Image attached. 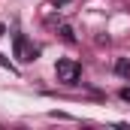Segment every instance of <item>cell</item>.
Returning a JSON list of instances; mask_svg holds the SVG:
<instances>
[{
    "mask_svg": "<svg viewBox=\"0 0 130 130\" xmlns=\"http://www.w3.org/2000/svg\"><path fill=\"white\" fill-rule=\"evenodd\" d=\"M55 76H58L61 85H76V82L82 79V67L76 64L73 58H61V61L55 64Z\"/></svg>",
    "mask_w": 130,
    "mask_h": 130,
    "instance_id": "obj_1",
    "label": "cell"
},
{
    "mask_svg": "<svg viewBox=\"0 0 130 130\" xmlns=\"http://www.w3.org/2000/svg\"><path fill=\"white\" fill-rule=\"evenodd\" d=\"M12 52H15V58H18L21 64H27V61H33V58L39 55V48L33 45L24 33H15V36H12Z\"/></svg>",
    "mask_w": 130,
    "mask_h": 130,
    "instance_id": "obj_2",
    "label": "cell"
},
{
    "mask_svg": "<svg viewBox=\"0 0 130 130\" xmlns=\"http://www.w3.org/2000/svg\"><path fill=\"white\" fill-rule=\"evenodd\" d=\"M112 70H115V76H121V79H130V58H115Z\"/></svg>",
    "mask_w": 130,
    "mask_h": 130,
    "instance_id": "obj_3",
    "label": "cell"
},
{
    "mask_svg": "<svg viewBox=\"0 0 130 130\" xmlns=\"http://www.w3.org/2000/svg\"><path fill=\"white\" fill-rule=\"evenodd\" d=\"M61 39H64L67 45H76V30H73V27H70V24H61Z\"/></svg>",
    "mask_w": 130,
    "mask_h": 130,
    "instance_id": "obj_4",
    "label": "cell"
},
{
    "mask_svg": "<svg viewBox=\"0 0 130 130\" xmlns=\"http://www.w3.org/2000/svg\"><path fill=\"white\" fill-rule=\"evenodd\" d=\"M70 3H73V0H52V6H55V9H64V6H70Z\"/></svg>",
    "mask_w": 130,
    "mask_h": 130,
    "instance_id": "obj_5",
    "label": "cell"
},
{
    "mask_svg": "<svg viewBox=\"0 0 130 130\" xmlns=\"http://www.w3.org/2000/svg\"><path fill=\"white\" fill-rule=\"evenodd\" d=\"M0 67H9V70H12V64H9V58H3V55H0Z\"/></svg>",
    "mask_w": 130,
    "mask_h": 130,
    "instance_id": "obj_6",
    "label": "cell"
},
{
    "mask_svg": "<svg viewBox=\"0 0 130 130\" xmlns=\"http://www.w3.org/2000/svg\"><path fill=\"white\" fill-rule=\"evenodd\" d=\"M121 100H127V103H130V88H124V91H121Z\"/></svg>",
    "mask_w": 130,
    "mask_h": 130,
    "instance_id": "obj_7",
    "label": "cell"
},
{
    "mask_svg": "<svg viewBox=\"0 0 130 130\" xmlns=\"http://www.w3.org/2000/svg\"><path fill=\"white\" fill-rule=\"evenodd\" d=\"M3 33H6V27H3V24H0V36H3Z\"/></svg>",
    "mask_w": 130,
    "mask_h": 130,
    "instance_id": "obj_8",
    "label": "cell"
}]
</instances>
